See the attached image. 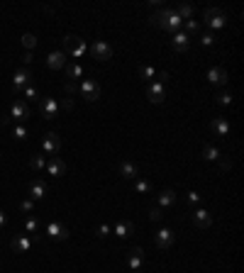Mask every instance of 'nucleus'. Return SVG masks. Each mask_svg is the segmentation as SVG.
<instances>
[{
    "mask_svg": "<svg viewBox=\"0 0 244 273\" xmlns=\"http://www.w3.org/2000/svg\"><path fill=\"white\" fill-rule=\"evenodd\" d=\"M32 117V108L25 103V100H15L10 105V120H15V124H22Z\"/></svg>",
    "mask_w": 244,
    "mask_h": 273,
    "instance_id": "nucleus-3",
    "label": "nucleus"
},
{
    "mask_svg": "<svg viewBox=\"0 0 244 273\" xmlns=\"http://www.w3.org/2000/svg\"><path fill=\"white\" fill-rule=\"evenodd\" d=\"M149 219L152 222H161L164 219V210L161 208H149Z\"/></svg>",
    "mask_w": 244,
    "mask_h": 273,
    "instance_id": "nucleus-40",
    "label": "nucleus"
},
{
    "mask_svg": "<svg viewBox=\"0 0 244 273\" xmlns=\"http://www.w3.org/2000/svg\"><path fill=\"white\" fill-rule=\"evenodd\" d=\"M32 244H34V237H30V234H15L10 246H12L15 254H27L32 249Z\"/></svg>",
    "mask_w": 244,
    "mask_h": 273,
    "instance_id": "nucleus-14",
    "label": "nucleus"
},
{
    "mask_svg": "<svg viewBox=\"0 0 244 273\" xmlns=\"http://www.w3.org/2000/svg\"><path fill=\"white\" fill-rule=\"evenodd\" d=\"M220 156H222V154H220L217 147H213V144H205V147H203V159H205V161H220Z\"/></svg>",
    "mask_w": 244,
    "mask_h": 273,
    "instance_id": "nucleus-29",
    "label": "nucleus"
},
{
    "mask_svg": "<svg viewBox=\"0 0 244 273\" xmlns=\"http://www.w3.org/2000/svg\"><path fill=\"white\" fill-rule=\"evenodd\" d=\"M181 30L185 32L188 37H198V34H200V25H198L195 20H185V22H183V27H181Z\"/></svg>",
    "mask_w": 244,
    "mask_h": 273,
    "instance_id": "nucleus-31",
    "label": "nucleus"
},
{
    "mask_svg": "<svg viewBox=\"0 0 244 273\" xmlns=\"http://www.w3.org/2000/svg\"><path fill=\"white\" fill-rule=\"evenodd\" d=\"M188 47H190V37H188L183 30L171 34V49H174V52L183 54V52H188Z\"/></svg>",
    "mask_w": 244,
    "mask_h": 273,
    "instance_id": "nucleus-16",
    "label": "nucleus"
},
{
    "mask_svg": "<svg viewBox=\"0 0 244 273\" xmlns=\"http://www.w3.org/2000/svg\"><path fill=\"white\" fill-rule=\"evenodd\" d=\"M61 149V137L57 132H47L44 134V139H42V154L47 156V159H52V156H57Z\"/></svg>",
    "mask_w": 244,
    "mask_h": 273,
    "instance_id": "nucleus-5",
    "label": "nucleus"
},
{
    "mask_svg": "<svg viewBox=\"0 0 244 273\" xmlns=\"http://www.w3.org/2000/svg\"><path fill=\"white\" fill-rule=\"evenodd\" d=\"M22 63H32V52H27V54L22 56Z\"/></svg>",
    "mask_w": 244,
    "mask_h": 273,
    "instance_id": "nucleus-45",
    "label": "nucleus"
},
{
    "mask_svg": "<svg viewBox=\"0 0 244 273\" xmlns=\"http://www.w3.org/2000/svg\"><path fill=\"white\" fill-rule=\"evenodd\" d=\"M44 171H47V176L61 178V176H66V164L61 161L59 156H52V159H47V166H44Z\"/></svg>",
    "mask_w": 244,
    "mask_h": 273,
    "instance_id": "nucleus-15",
    "label": "nucleus"
},
{
    "mask_svg": "<svg viewBox=\"0 0 244 273\" xmlns=\"http://www.w3.org/2000/svg\"><path fill=\"white\" fill-rule=\"evenodd\" d=\"M59 100L57 98H42V105H39V112H42V117L44 120H54V117H59Z\"/></svg>",
    "mask_w": 244,
    "mask_h": 273,
    "instance_id": "nucleus-12",
    "label": "nucleus"
},
{
    "mask_svg": "<svg viewBox=\"0 0 244 273\" xmlns=\"http://www.w3.org/2000/svg\"><path fill=\"white\" fill-rule=\"evenodd\" d=\"M220 166H222V168H232V161L225 159V156H220Z\"/></svg>",
    "mask_w": 244,
    "mask_h": 273,
    "instance_id": "nucleus-43",
    "label": "nucleus"
},
{
    "mask_svg": "<svg viewBox=\"0 0 244 273\" xmlns=\"http://www.w3.org/2000/svg\"><path fill=\"white\" fill-rule=\"evenodd\" d=\"M32 210H34V200H30V198H27V200H22V203H20V213H32Z\"/></svg>",
    "mask_w": 244,
    "mask_h": 273,
    "instance_id": "nucleus-41",
    "label": "nucleus"
},
{
    "mask_svg": "<svg viewBox=\"0 0 244 273\" xmlns=\"http://www.w3.org/2000/svg\"><path fill=\"white\" fill-rule=\"evenodd\" d=\"M200 200H203V198H200V193H195V190H188V193H185V203H188L190 208L200 205Z\"/></svg>",
    "mask_w": 244,
    "mask_h": 273,
    "instance_id": "nucleus-35",
    "label": "nucleus"
},
{
    "mask_svg": "<svg viewBox=\"0 0 244 273\" xmlns=\"http://www.w3.org/2000/svg\"><path fill=\"white\" fill-rule=\"evenodd\" d=\"M132 232H134V224H132V222H127V219H120V222L113 227V234H115V237H120V239H127Z\"/></svg>",
    "mask_w": 244,
    "mask_h": 273,
    "instance_id": "nucleus-23",
    "label": "nucleus"
},
{
    "mask_svg": "<svg viewBox=\"0 0 244 273\" xmlns=\"http://www.w3.org/2000/svg\"><path fill=\"white\" fill-rule=\"evenodd\" d=\"M63 68H66V76L71 78V83H73L76 78H81V76H83V68H81V63H66Z\"/></svg>",
    "mask_w": 244,
    "mask_h": 273,
    "instance_id": "nucleus-28",
    "label": "nucleus"
},
{
    "mask_svg": "<svg viewBox=\"0 0 244 273\" xmlns=\"http://www.w3.org/2000/svg\"><path fill=\"white\" fill-rule=\"evenodd\" d=\"M66 93H76V86H73V83H71V81H68V83H66Z\"/></svg>",
    "mask_w": 244,
    "mask_h": 273,
    "instance_id": "nucleus-46",
    "label": "nucleus"
},
{
    "mask_svg": "<svg viewBox=\"0 0 244 273\" xmlns=\"http://www.w3.org/2000/svg\"><path fill=\"white\" fill-rule=\"evenodd\" d=\"M59 108H63V110H73V100H71V98H63L59 103Z\"/></svg>",
    "mask_w": 244,
    "mask_h": 273,
    "instance_id": "nucleus-42",
    "label": "nucleus"
},
{
    "mask_svg": "<svg viewBox=\"0 0 244 273\" xmlns=\"http://www.w3.org/2000/svg\"><path fill=\"white\" fill-rule=\"evenodd\" d=\"M49 195V188H47V183L39 181V178H34L30 183V200H44Z\"/></svg>",
    "mask_w": 244,
    "mask_h": 273,
    "instance_id": "nucleus-19",
    "label": "nucleus"
},
{
    "mask_svg": "<svg viewBox=\"0 0 244 273\" xmlns=\"http://www.w3.org/2000/svg\"><path fill=\"white\" fill-rule=\"evenodd\" d=\"M22 95H25V103H27V100H37V98H39V91H37L34 86H27V88L22 91Z\"/></svg>",
    "mask_w": 244,
    "mask_h": 273,
    "instance_id": "nucleus-39",
    "label": "nucleus"
},
{
    "mask_svg": "<svg viewBox=\"0 0 244 273\" xmlns=\"http://www.w3.org/2000/svg\"><path fill=\"white\" fill-rule=\"evenodd\" d=\"M12 137H15V139H27V137H30V129H27L25 124H15V127H12Z\"/></svg>",
    "mask_w": 244,
    "mask_h": 273,
    "instance_id": "nucleus-33",
    "label": "nucleus"
},
{
    "mask_svg": "<svg viewBox=\"0 0 244 273\" xmlns=\"http://www.w3.org/2000/svg\"><path fill=\"white\" fill-rule=\"evenodd\" d=\"M5 224H7V215L0 210V229H5Z\"/></svg>",
    "mask_w": 244,
    "mask_h": 273,
    "instance_id": "nucleus-44",
    "label": "nucleus"
},
{
    "mask_svg": "<svg viewBox=\"0 0 244 273\" xmlns=\"http://www.w3.org/2000/svg\"><path fill=\"white\" fill-rule=\"evenodd\" d=\"M134 190H137V193H152V183L137 178V181H134Z\"/></svg>",
    "mask_w": 244,
    "mask_h": 273,
    "instance_id": "nucleus-37",
    "label": "nucleus"
},
{
    "mask_svg": "<svg viewBox=\"0 0 244 273\" xmlns=\"http://www.w3.org/2000/svg\"><path fill=\"white\" fill-rule=\"evenodd\" d=\"M176 242V234L171 232V229H159L156 234H154V244H156V249H161V251H166V249H171V244Z\"/></svg>",
    "mask_w": 244,
    "mask_h": 273,
    "instance_id": "nucleus-13",
    "label": "nucleus"
},
{
    "mask_svg": "<svg viewBox=\"0 0 244 273\" xmlns=\"http://www.w3.org/2000/svg\"><path fill=\"white\" fill-rule=\"evenodd\" d=\"M63 54L66 56H73V59H81L86 52H88V44H86V39H81V37H76V34H66L63 39Z\"/></svg>",
    "mask_w": 244,
    "mask_h": 273,
    "instance_id": "nucleus-2",
    "label": "nucleus"
},
{
    "mask_svg": "<svg viewBox=\"0 0 244 273\" xmlns=\"http://www.w3.org/2000/svg\"><path fill=\"white\" fill-rule=\"evenodd\" d=\"M205 25L213 30H222L225 25H227V15H225V10H220V7H208L205 10Z\"/></svg>",
    "mask_w": 244,
    "mask_h": 273,
    "instance_id": "nucleus-4",
    "label": "nucleus"
},
{
    "mask_svg": "<svg viewBox=\"0 0 244 273\" xmlns=\"http://www.w3.org/2000/svg\"><path fill=\"white\" fill-rule=\"evenodd\" d=\"M78 91H81V95H83L88 103H95V100L100 98V83H98V81H93V78H83Z\"/></svg>",
    "mask_w": 244,
    "mask_h": 273,
    "instance_id": "nucleus-11",
    "label": "nucleus"
},
{
    "mask_svg": "<svg viewBox=\"0 0 244 273\" xmlns=\"http://www.w3.org/2000/svg\"><path fill=\"white\" fill-rule=\"evenodd\" d=\"M91 54H93V59H98V61H110L113 59V47L105 39H95L91 44Z\"/></svg>",
    "mask_w": 244,
    "mask_h": 273,
    "instance_id": "nucleus-8",
    "label": "nucleus"
},
{
    "mask_svg": "<svg viewBox=\"0 0 244 273\" xmlns=\"http://www.w3.org/2000/svg\"><path fill=\"white\" fill-rule=\"evenodd\" d=\"M37 229H39V222H37V217H27V219H25V234H30V237H34V242L39 239V234H37Z\"/></svg>",
    "mask_w": 244,
    "mask_h": 273,
    "instance_id": "nucleus-27",
    "label": "nucleus"
},
{
    "mask_svg": "<svg viewBox=\"0 0 244 273\" xmlns=\"http://www.w3.org/2000/svg\"><path fill=\"white\" fill-rule=\"evenodd\" d=\"M208 81H210L213 86H227V81H230V73H227L222 66H213V68L208 71Z\"/></svg>",
    "mask_w": 244,
    "mask_h": 273,
    "instance_id": "nucleus-17",
    "label": "nucleus"
},
{
    "mask_svg": "<svg viewBox=\"0 0 244 273\" xmlns=\"http://www.w3.org/2000/svg\"><path fill=\"white\" fill-rule=\"evenodd\" d=\"M120 176L124 181H137L139 178V166L132 161H122L120 164Z\"/></svg>",
    "mask_w": 244,
    "mask_h": 273,
    "instance_id": "nucleus-20",
    "label": "nucleus"
},
{
    "mask_svg": "<svg viewBox=\"0 0 244 273\" xmlns=\"http://www.w3.org/2000/svg\"><path fill=\"white\" fill-rule=\"evenodd\" d=\"M210 129H213L215 137H227V134H230V122L225 120L222 115H220V117H213V122H210Z\"/></svg>",
    "mask_w": 244,
    "mask_h": 273,
    "instance_id": "nucleus-22",
    "label": "nucleus"
},
{
    "mask_svg": "<svg viewBox=\"0 0 244 273\" xmlns=\"http://www.w3.org/2000/svg\"><path fill=\"white\" fill-rule=\"evenodd\" d=\"M32 71L30 68H17L15 71V76H12V91L15 93H22L27 86H32Z\"/></svg>",
    "mask_w": 244,
    "mask_h": 273,
    "instance_id": "nucleus-9",
    "label": "nucleus"
},
{
    "mask_svg": "<svg viewBox=\"0 0 244 273\" xmlns=\"http://www.w3.org/2000/svg\"><path fill=\"white\" fill-rule=\"evenodd\" d=\"M44 234H47L49 239H54V242H66V239L71 237V229H68L66 224H61V222H49L47 229H44Z\"/></svg>",
    "mask_w": 244,
    "mask_h": 273,
    "instance_id": "nucleus-7",
    "label": "nucleus"
},
{
    "mask_svg": "<svg viewBox=\"0 0 244 273\" xmlns=\"http://www.w3.org/2000/svg\"><path fill=\"white\" fill-rule=\"evenodd\" d=\"M215 100H217L220 105H232V93H227V91L217 93V95H215Z\"/></svg>",
    "mask_w": 244,
    "mask_h": 273,
    "instance_id": "nucleus-38",
    "label": "nucleus"
},
{
    "mask_svg": "<svg viewBox=\"0 0 244 273\" xmlns=\"http://www.w3.org/2000/svg\"><path fill=\"white\" fill-rule=\"evenodd\" d=\"M149 22H152L154 27H161V30L171 32V34H174V32H179L183 27V20L176 15V10H174V7L156 10V12L152 15V20H149Z\"/></svg>",
    "mask_w": 244,
    "mask_h": 273,
    "instance_id": "nucleus-1",
    "label": "nucleus"
},
{
    "mask_svg": "<svg viewBox=\"0 0 244 273\" xmlns=\"http://www.w3.org/2000/svg\"><path fill=\"white\" fill-rule=\"evenodd\" d=\"M22 47H25L27 52H32V49L37 47V37H34L32 32H25V34H22Z\"/></svg>",
    "mask_w": 244,
    "mask_h": 273,
    "instance_id": "nucleus-32",
    "label": "nucleus"
},
{
    "mask_svg": "<svg viewBox=\"0 0 244 273\" xmlns=\"http://www.w3.org/2000/svg\"><path fill=\"white\" fill-rule=\"evenodd\" d=\"M198 37H200V44H203V47H213L215 42H217V37H215L213 32H203V34H198Z\"/></svg>",
    "mask_w": 244,
    "mask_h": 273,
    "instance_id": "nucleus-36",
    "label": "nucleus"
},
{
    "mask_svg": "<svg viewBox=\"0 0 244 273\" xmlns=\"http://www.w3.org/2000/svg\"><path fill=\"white\" fill-rule=\"evenodd\" d=\"M127 266L132 273H144V249L142 246H132V251L127 254Z\"/></svg>",
    "mask_w": 244,
    "mask_h": 273,
    "instance_id": "nucleus-6",
    "label": "nucleus"
},
{
    "mask_svg": "<svg viewBox=\"0 0 244 273\" xmlns=\"http://www.w3.org/2000/svg\"><path fill=\"white\" fill-rule=\"evenodd\" d=\"M66 63H68V61H66V54H63V52H52V54L47 56V68H52V71H61Z\"/></svg>",
    "mask_w": 244,
    "mask_h": 273,
    "instance_id": "nucleus-21",
    "label": "nucleus"
},
{
    "mask_svg": "<svg viewBox=\"0 0 244 273\" xmlns=\"http://www.w3.org/2000/svg\"><path fill=\"white\" fill-rule=\"evenodd\" d=\"M44 166H47V156H44V154H34V156L30 159L32 171H44Z\"/></svg>",
    "mask_w": 244,
    "mask_h": 273,
    "instance_id": "nucleus-30",
    "label": "nucleus"
},
{
    "mask_svg": "<svg viewBox=\"0 0 244 273\" xmlns=\"http://www.w3.org/2000/svg\"><path fill=\"white\" fill-rule=\"evenodd\" d=\"M174 10H176V15L181 17L183 22H185V20H193V15H195V7H193V5H188V2H181V5H179V7H174Z\"/></svg>",
    "mask_w": 244,
    "mask_h": 273,
    "instance_id": "nucleus-25",
    "label": "nucleus"
},
{
    "mask_svg": "<svg viewBox=\"0 0 244 273\" xmlns=\"http://www.w3.org/2000/svg\"><path fill=\"white\" fill-rule=\"evenodd\" d=\"M110 234H113V224H98V229H95L98 239H108Z\"/></svg>",
    "mask_w": 244,
    "mask_h": 273,
    "instance_id": "nucleus-34",
    "label": "nucleus"
},
{
    "mask_svg": "<svg viewBox=\"0 0 244 273\" xmlns=\"http://www.w3.org/2000/svg\"><path fill=\"white\" fill-rule=\"evenodd\" d=\"M193 224H195L198 229H208V227L213 224V215L208 213L205 208H198V210L193 213Z\"/></svg>",
    "mask_w": 244,
    "mask_h": 273,
    "instance_id": "nucleus-18",
    "label": "nucleus"
},
{
    "mask_svg": "<svg viewBox=\"0 0 244 273\" xmlns=\"http://www.w3.org/2000/svg\"><path fill=\"white\" fill-rule=\"evenodd\" d=\"M139 78H142L144 83H152L154 78H156V68H154V66H149V63L139 66Z\"/></svg>",
    "mask_w": 244,
    "mask_h": 273,
    "instance_id": "nucleus-26",
    "label": "nucleus"
},
{
    "mask_svg": "<svg viewBox=\"0 0 244 273\" xmlns=\"http://www.w3.org/2000/svg\"><path fill=\"white\" fill-rule=\"evenodd\" d=\"M147 98H149V103H154V105H161L166 100V86L161 81L147 83Z\"/></svg>",
    "mask_w": 244,
    "mask_h": 273,
    "instance_id": "nucleus-10",
    "label": "nucleus"
},
{
    "mask_svg": "<svg viewBox=\"0 0 244 273\" xmlns=\"http://www.w3.org/2000/svg\"><path fill=\"white\" fill-rule=\"evenodd\" d=\"M156 203H159L161 208H169V205L176 203V193H174V190H161V193L156 195Z\"/></svg>",
    "mask_w": 244,
    "mask_h": 273,
    "instance_id": "nucleus-24",
    "label": "nucleus"
}]
</instances>
